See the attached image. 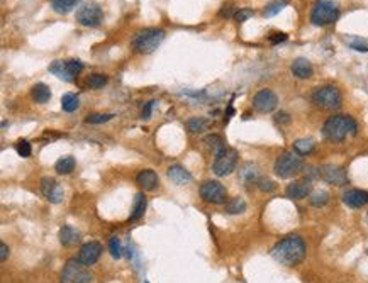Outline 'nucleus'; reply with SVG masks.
Instances as JSON below:
<instances>
[{
  "label": "nucleus",
  "instance_id": "23",
  "mask_svg": "<svg viewBox=\"0 0 368 283\" xmlns=\"http://www.w3.org/2000/svg\"><path fill=\"white\" fill-rule=\"evenodd\" d=\"M31 97H32V100L38 102V104H46V102L51 99V90L48 85H44V83H36V85L31 88Z\"/></svg>",
  "mask_w": 368,
  "mask_h": 283
},
{
  "label": "nucleus",
  "instance_id": "21",
  "mask_svg": "<svg viewBox=\"0 0 368 283\" xmlns=\"http://www.w3.org/2000/svg\"><path fill=\"white\" fill-rule=\"evenodd\" d=\"M49 72L53 73V75H56L59 80L63 82H73L75 80V77L72 75V72L68 69V64H67V59H56V61H53L49 64Z\"/></svg>",
  "mask_w": 368,
  "mask_h": 283
},
{
  "label": "nucleus",
  "instance_id": "1",
  "mask_svg": "<svg viewBox=\"0 0 368 283\" xmlns=\"http://www.w3.org/2000/svg\"><path fill=\"white\" fill-rule=\"evenodd\" d=\"M273 259L285 266H295L305 258V243L300 236H288L277 243L272 249Z\"/></svg>",
  "mask_w": 368,
  "mask_h": 283
},
{
  "label": "nucleus",
  "instance_id": "6",
  "mask_svg": "<svg viewBox=\"0 0 368 283\" xmlns=\"http://www.w3.org/2000/svg\"><path fill=\"white\" fill-rule=\"evenodd\" d=\"M312 102L318 105L319 109L324 110H334L341 105V94L336 87L333 85H324L314 90L312 94Z\"/></svg>",
  "mask_w": 368,
  "mask_h": 283
},
{
  "label": "nucleus",
  "instance_id": "39",
  "mask_svg": "<svg viewBox=\"0 0 368 283\" xmlns=\"http://www.w3.org/2000/svg\"><path fill=\"white\" fill-rule=\"evenodd\" d=\"M256 185H258V188L262 190V192H273L275 190V182H272V180H268V178H263V180H258L256 182Z\"/></svg>",
  "mask_w": 368,
  "mask_h": 283
},
{
  "label": "nucleus",
  "instance_id": "38",
  "mask_svg": "<svg viewBox=\"0 0 368 283\" xmlns=\"http://www.w3.org/2000/svg\"><path fill=\"white\" fill-rule=\"evenodd\" d=\"M253 16H255V12L251 11V9H241V11L234 12V19L237 22H244V21H248L250 17H253Z\"/></svg>",
  "mask_w": 368,
  "mask_h": 283
},
{
  "label": "nucleus",
  "instance_id": "3",
  "mask_svg": "<svg viewBox=\"0 0 368 283\" xmlns=\"http://www.w3.org/2000/svg\"><path fill=\"white\" fill-rule=\"evenodd\" d=\"M165 39V31L156 29V27H148V29L139 31L136 36L133 38V48L134 51L141 54H150L153 51H156V48L163 43Z\"/></svg>",
  "mask_w": 368,
  "mask_h": 283
},
{
  "label": "nucleus",
  "instance_id": "9",
  "mask_svg": "<svg viewBox=\"0 0 368 283\" xmlns=\"http://www.w3.org/2000/svg\"><path fill=\"white\" fill-rule=\"evenodd\" d=\"M237 165V151L232 148H226L222 153H219L212 163V173L216 176H227L236 170Z\"/></svg>",
  "mask_w": 368,
  "mask_h": 283
},
{
  "label": "nucleus",
  "instance_id": "30",
  "mask_svg": "<svg viewBox=\"0 0 368 283\" xmlns=\"http://www.w3.org/2000/svg\"><path fill=\"white\" fill-rule=\"evenodd\" d=\"M244 210H246V202L241 197L231 198V200L226 203V212H227V214H232V216H234V214H243Z\"/></svg>",
  "mask_w": 368,
  "mask_h": 283
},
{
  "label": "nucleus",
  "instance_id": "22",
  "mask_svg": "<svg viewBox=\"0 0 368 283\" xmlns=\"http://www.w3.org/2000/svg\"><path fill=\"white\" fill-rule=\"evenodd\" d=\"M146 207H148V200L144 197V193H136L134 197V203H133V210H131V217H129V222L139 221L141 217L146 214Z\"/></svg>",
  "mask_w": 368,
  "mask_h": 283
},
{
  "label": "nucleus",
  "instance_id": "14",
  "mask_svg": "<svg viewBox=\"0 0 368 283\" xmlns=\"http://www.w3.org/2000/svg\"><path fill=\"white\" fill-rule=\"evenodd\" d=\"M41 192H43V195L48 198L51 203H59L63 198V190L59 187V183L56 180L49 178V176H44V178L41 180Z\"/></svg>",
  "mask_w": 368,
  "mask_h": 283
},
{
  "label": "nucleus",
  "instance_id": "15",
  "mask_svg": "<svg viewBox=\"0 0 368 283\" xmlns=\"http://www.w3.org/2000/svg\"><path fill=\"white\" fill-rule=\"evenodd\" d=\"M312 192L311 180H295L287 187V197L292 200H302V198L309 197Z\"/></svg>",
  "mask_w": 368,
  "mask_h": 283
},
{
  "label": "nucleus",
  "instance_id": "26",
  "mask_svg": "<svg viewBox=\"0 0 368 283\" xmlns=\"http://www.w3.org/2000/svg\"><path fill=\"white\" fill-rule=\"evenodd\" d=\"M204 143L209 146V150L214 153V156H217L219 153H222L226 150V145L224 141H222V137L219 136V134H211V136H207L204 139Z\"/></svg>",
  "mask_w": 368,
  "mask_h": 283
},
{
  "label": "nucleus",
  "instance_id": "44",
  "mask_svg": "<svg viewBox=\"0 0 368 283\" xmlns=\"http://www.w3.org/2000/svg\"><path fill=\"white\" fill-rule=\"evenodd\" d=\"M219 16H221V17H231V16H234V14H232L231 6H224L221 9V12H219Z\"/></svg>",
  "mask_w": 368,
  "mask_h": 283
},
{
  "label": "nucleus",
  "instance_id": "2",
  "mask_svg": "<svg viewBox=\"0 0 368 283\" xmlns=\"http://www.w3.org/2000/svg\"><path fill=\"white\" fill-rule=\"evenodd\" d=\"M356 132V122L349 115H333L324 122L323 134L326 139L333 143L344 141L349 134Z\"/></svg>",
  "mask_w": 368,
  "mask_h": 283
},
{
  "label": "nucleus",
  "instance_id": "36",
  "mask_svg": "<svg viewBox=\"0 0 368 283\" xmlns=\"http://www.w3.org/2000/svg\"><path fill=\"white\" fill-rule=\"evenodd\" d=\"M16 151L17 155L22 156V158H29L31 156V145L29 141H26V139H19L16 145Z\"/></svg>",
  "mask_w": 368,
  "mask_h": 283
},
{
  "label": "nucleus",
  "instance_id": "10",
  "mask_svg": "<svg viewBox=\"0 0 368 283\" xmlns=\"http://www.w3.org/2000/svg\"><path fill=\"white\" fill-rule=\"evenodd\" d=\"M104 19V12L99 4H83V6L77 11V21L78 24L85 27H97Z\"/></svg>",
  "mask_w": 368,
  "mask_h": 283
},
{
  "label": "nucleus",
  "instance_id": "28",
  "mask_svg": "<svg viewBox=\"0 0 368 283\" xmlns=\"http://www.w3.org/2000/svg\"><path fill=\"white\" fill-rule=\"evenodd\" d=\"M77 4H78V0H51V7H53L54 12H58V14L72 12Z\"/></svg>",
  "mask_w": 368,
  "mask_h": 283
},
{
  "label": "nucleus",
  "instance_id": "46",
  "mask_svg": "<svg viewBox=\"0 0 368 283\" xmlns=\"http://www.w3.org/2000/svg\"><path fill=\"white\" fill-rule=\"evenodd\" d=\"M144 283H148V281H144Z\"/></svg>",
  "mask_w": 368,
  "mask_h": 283
},
{
  "label": "nucleus",
  "instance_id": "18",
  "mask_svg": "<svg viewBox=\"0 0 368 283\" xmlns=\"http://www.w3.org/2000/svg\"><path fill=\"white\" fill-rule=\"evenodd\" d=\"M58 238H59V243H62V246H65V248H72V246L80 243V239H82L80 233L72 226H63L58 233Z\"/></svg>",
  "mask_w": 368,
  "mask_h": 283
},
{
  "label": "nucleus",
  "instance_id": "19",
  "mask_svg": "<svg viewBox=\"0 0 368 283\" xmlns=\"http://www.w3.org/2000/svg\"><path fill=\"white\" fill-rule=\"evenodd\" d=\"M136 183L146 192H151L158 187V175L153 170H143L136 176Z\"/></svg>",
  "mask_w": 368,
  "mask_h": 283
},
{
  "label": "nucleus",
  "instance_id": "25",
  "mask_svg": "<svg viewBox=\"0 0 368 283\" xmlns=\"http://www.w3.org/2000/svg\"><path fill=\"white\" fill-rule=\"evenodd\" d=\"M75 158L73 156H63L59 158L56 161V165H54V170H56L58 175H68L72 173L73 170H75Z\"/></svg>",
  "mask_w": 368,
  "mask_h": 283
},
{
  "label": "nucleus",
  "instance_id": "35",
  "mask_svg": "<svg viewBox=\"0 0 368 283\" xmlns=\"http://www.w3.org/2000/svg\"><path fill=\"white\" fill-rule=\"evenodd\" d=\"M256 175H258V170L253 165H244V168L241 170V178L246 180V182H255Z\"/></svg>",
  "mask_w": 368,
  "mask_h": 283
},
{
  "label": "nucleus",
  "instance_id": "43",
  "mask_svg": "<svg viewBox=\"0 0 368 283\" xmlns=\"http://www.w3.org/2000/svg\"><path fill=\"white\" fill-rule=\"evenodd\" d=\"M7 256H9V246L6 243H2V244H0V259H2V261H6Z\"/></svg>",
  "mask_w": 368,
  "mask_h": 283
},
{
  "label": "nucleus",
  "instance_id": "42",
  "mask_svg": "<svg viewBox=\"0 0 368 283\" xmlns=\"http://www.w3.org/2000/svg\"><path fill=\"white\" fill-rule=\"evenodd\" d=\"M288 36L285 32H275V34L270 36V41H272V44H278V43H283V41H287Z\"/></svg>",
  "mask_w": 368,
  "mask_h": 283
},
{
  "label": "nucleus",
  "instance_id": "8",
  "mask_svg": "<svg viewBox=\"0 0 368 283\" xmlns=\"http://www.w3.org/2000/svg\"><path fill=\"white\" fill-rule=\"evenodd\" d=\"M199 195L204 202L211 203V205H222L227 202V190L222 183L216 180H207L200 185Z\"/></svg>",
  "mask_w": 368,
  "mask_h": 283
},
{
  "label": "nucleus",
  "instance_id": "29",
  "mask_svg": "<svg viewBox=\"0 0 368 283\" xmlns=\"http://www.w3.org/2000/svg\"><path fill=\"white\" fill-rule=\"evenodd\" d=\"M314 150V141L312 139H297L295 143H293V151L297 153L299 156H304V155H309V153Z\"/></svg>",
  "mask_w": 368,
  "mask_h": 283
},
{
  "label": "nucleus",
  "instance_id": "20",
  "mask_svg": "<svg viewBox=\"0 0 368 283\" xmlns=\"http://www.w3.org/2000/svg\"><path fill=\"white\" fill-rule=\"evenodd\" d=\"M166 176H168L171 182L176 183V185H187V183L192 182V175H190L189 171L180 165L170 166L168 171H166Z\"/></svg>",
  "mask_w": 368,
  "mask_h": 283
},
{
  "label": "nucleus",
  "instance_id": "32",
  "mask_svg": "<svg viewBox=\"0 0 368 283\" xmlns=\"http://www.w3.org/2000/svg\"><path fill=\"white\" fill-rule=\"evenodd\" d=\"M287 0H273V2H270L267 7H265V11H263V16L265 17H273V16H277L278 12H282L283 9L287 7Z\"/></svg>",
  "mask_w": 368,
  "mask_h": 283
},
{
  "label": "nucleus",
  "instance_id": "4",
  "mask_svg": "<svg viewBox=\"0 0 368 283\" xmlns=\"http://www.w3.org/2000/svg\"><path fill=\"white\" fill-rule=\"evenodd\" d=\"M302 170H304V161H302V158L290 151L282 153V155L277 158L275 166H273L275 175L283 180L292 178V176H295L297 173H300Z\"/></svg>",
  "mask_w": 368,
  "mask_h": 283
},
{
  "label": "nucleus",
  "instance_id": "33",
  "mask_svg": "<svg viewBox=\"0 0 368 283\" xmlns=\"http://www.w3.org/2000/svg\"><path fill=\"white\" fill-rule=\"evenodd\" d=\"M114 117V114H88L85 122L87 124H105Z\"/></svg>",
  "mask_w": 368,
  "mask_h": 283
},
{
  "label": "nucleus",
  "instance_id": "45",
  "mask_svg": "<svg viewBox=\"0 0 368 283\" xmlns=\"http://www.w3.org/2000/svg\"><path fill=\"white\" fill-rule=\"evenodd\" d=\"M153 105H155V102H148V105H146V107H144V110H143V119L151 117V109H153Z\"/></svg>",
  "mask_w": 368,
  "mask_h": 283
},
{
  "label": "nucleus",
  "instance_id": "24",
  "mask_svg": "<svg viewBox=\"0 0 368 283\" xmlns=\"http://www.w3.org/2000/svg\"><path fill=\"white\" fill-rule=\"evenodd\" d=\"M209 124L211 122H209V119H206V117H192L185 122V127H187L192 134H200L206 131V129H209Z\"/></svg>",
  "mask_w": 368,
  "mask_h": 283
},
{
  "label": "nucleus",
  "instance_id": "7",
  "mask_svg": "<svg viewBox=\"0 0 368 283\" xmlns=\"http://www.w3.org/2000/svg\"><path fill=\"white\" fill-rule=\"evenodd\" d=\"M78 259H70L63 266L59 280L62 283H92V273Z\"/></svg>",
  "mask_w": 368,
  "mask_h": 283
},
{
  "label": "nucleus",
  "instance_id": "11",
  "mask_svg": "<svg viewBox=\"0 0 368 283\" xmlns=\"http://www.w3.org/2000/svg\"><path fill=\"white\" fill-rule=\"evenodd\" d=\"M277 105H278V97L275 92L268 90V88L260 90L258 94L253 97V107L258 110V112H263V114L273 112V110L277 109Z\"/></svg>",
  "mask_w": 368,
  "mask_h": 283
},
{
  "label": "nucleus",
  "instance_id": "27",
  "mask_svg": "<svg viewBox=\"0 0 368 283\" xmlns=\"http://www.w3.org/2000/svg\"><path fill=\"white\" fill-rule=\"evenodd\" d=\"M80 107V99L77 94H65L62 97V109L65 112H75Z\"/></svg>",
  "mask_w": 368,
  "mask_h": 283
},
{
  "label": "nucleus",
  "instance_id": "37",
  "mask_svg": "<svg viewBox=\"0 0 368 283\" xmlns=\"http://www.w3.org/2000/svg\"><path fill=\"white\" fill-rule=\"evenodd\" d=\"M329 200V195H328V192H318V193H314V195L311 197V203L314 207H323L326 205Z\"/></svg>",
  "mask_w": 368,
  "mask_h": 283
},
{
  "label": "nucleus",
  "instance_id": "41",
  "mask_svg": "<svg viewBox=\"0 0 368 283\" xmlns=\"http://www.w3.org/2000/svg\"><path fill=\"white\" fill-rule=\"evenodd\" d=\"M275 122L277 124H282V126H285V124H290V115L287 112H278L275 115Z\"/></svg>",
  "mask_w": 368,
  "mask_h": 283
},
{
  "label": "nucleus",
  "instance_id": "5",
  "mask_svg": "<svg viewBox=\"0 0 368 283\" xmlns=\"http://www.w3.org/2000/svg\"><path fill=\"white\" fill-rule=\"evenodd\" d=\"M339 17V7L331 0H318L312 7L311 21L316 26H329Z\"/></svg>",
  "mask_w": 368,
  "mask_h": 283
},
{
  "label": "nucleus",
  "instance_id": "13",
  "mask_svg": "<svg viewBox=\"0 0 368 283\" xmlns=\"http://www.w3.org/2000/svg\"><path fill=\"white\" fill-rule=\"evenodd\" d=\"M102 254V244L97 243V241H90V243H85L80 248V253H78V261L85 266H92L99 261Z\"/></svg>",
  "mask_w": 368,
  "mask_h": 283
},
{
  "label": "nucleus",
  "instance_id": "34",
  "mask_svg": "<svg viewBox=\"0 0 368 283\" xmlns=\"http://www.w3.org/2000/svg\"><path fill=\"white\" fill-rule=\"evenodd\" d=\"M109 251L112 254V258H115V259H119L122 256V246L119 243V238H115V236H112V238L109 239Z\"/></svg>",
  "mask_w": 368,
  "mask_h": 283
},
{
  "label": "nucleus",
  "instance_id": "47",
  "mask_svg": "<svg viewBox=\"0 0 368 283\" xmlns=\"http://www.w3.org/2000/svg\"><path fill=\"white\" fill-rule=\"evenodd\" d=\"M366 253H368V251H366Z\"/></svg>",
  "mask_w": 368,
  "mask_h": 283
},
{
  "label": "nucleus",
  "instance_id": "31",
  "mask_svg": "<svg viewBox=\"0 0 368 283\" xmlns=\"http://www.w3.org/2000/svg\"><path fill=\"white\" fill-rule=\"evenodd\" d=\"M107 83V77L102 75V73H94V75H90L85 80V85L87 88H92V90H100V88H104Z\"/></svg>",
  "mask_w": 368,
  "mask_h": 283
},
{
  "label": "nucleus",
  "instance_id": "12",
  "mask_svg": "<svg viewBox=\"0 0 368 283\" xmlns=\"http://www.w3.org/2000/svg\"><path fill=\"white\" fill-rule=\"evenodd\" d=\"M319 178H323L326 183L329 185H346L348 183V175L341 166L336 165H324L318 168Z\"/></svg>",
  "mask_w": 368,
  "mask_h": 283
},
{
  "label": "nucleus",
  "instance_id": "16",
  "mask_svg": "<svg viewBox=\"0 0 368 283\" xmlns=\"http://www.w3.org/2000/svg\"><path fill=\"white\" fill-rule=\"evenodd\" d=\"M343 202L351 208L363 207L368 203V192H365V190H358V188L348 190V192L343 193Z\"/></svg>",
  "mask_w": 368,
  "mask_h": 283
},
{
  "label": "nucleus",
  "instance_id": "40",
  "mask_svg": "<svg viewBox=\"0 0 368 283\" xmlns=\"http://www.w3.org/2000/svg\"><path fill=\"white\" fill-rule=\"evenodd\" d=\"M349 48H353L356 51H368V44L361 39H353L351 43H349Z\"/></svg>",
  "mask_w": 368,
  "mask_h": 283
},
{
  "label": "nucleus",
  "instance_id": "17",
  "mask_svg": "<svg viewBox=\"0 0 368 283\" xmlns=\"http://www.w3.org/2000/svg\"><path fill=\"white\" fill-rule=\"evenodd\" d=\"M290 69L293 73V77L300 78V80H305V78H311L312 73H314V68H312V64L309 59L305 58H297L293 59L292 64H290Z\"/></svg>",
  "mask_w": 368,
  "mask_h": 283
}]
</instances>
